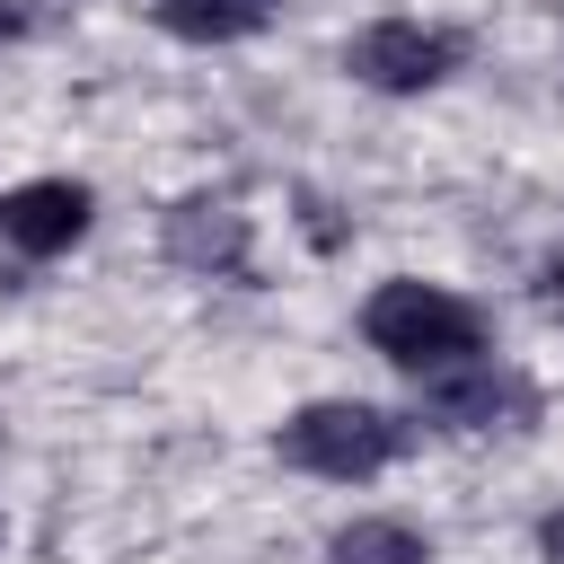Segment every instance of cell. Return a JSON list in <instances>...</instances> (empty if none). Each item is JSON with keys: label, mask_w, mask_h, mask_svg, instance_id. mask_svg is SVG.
I'll use <instances>...</instances> for the list:
<instances>
[{"label": "cell", "mask_w": 564, "mask_h": 564, "mask_svg": "<svg viewBox=\"0 0 564 564\" xmlns=\"http://www.w3.org/2000/svg\"><path fill=\"white\" fill-rule=\"evenodd\" d=\"M361 344H370L379 361L414 370V379H441V370H458V361H485V308L458 300V291H441V282L397 273V282H379V291L361 300Z\"/></svg>", "instance_id": "cell-1"}, {"label": "cell", "mask_w": 564, "mask_h": 564, "mask_svg": "<svg viewBox=\"0 0 564 564\" xmlns=\"http://www.w3.org/2000/svg\"><path fill=\"white\" fill-rule=\"evenodd\" d=\"M273 449L282 467L300 476H326V485H370L379 467H397L414 449V423L388 414V405H361V397H317L300 414L273 423Z\"/></svg>", "instance_id": "cell-2"}, {"label": "cell", "mask_w": 564, "mask_h": 564, "mask_svg": "<svg viewBox=\"0 0 564 564\" xmlns=\"http://www.w3.org/2000/svg\"><path fill=\"white\" fill-rule=\"evenodd\" d=\"M458 62H467V44H458L449 26H423V18H370V26L344 44V70H352L361 88H379V97H423V88H441Z\"/></svg>", "instance_id": "cell-3"}, {"label": "cell", "mask_w": 564, "mask_h": 564, "mask_svg": "<svg viewBox=\"0 0 564 564\" xmlns=\"http://www.w3.org/2000/svg\"><path fill=\"white\" fill-rule=\"evenodd\" d=\"M159 256L194 282H256V229L229 194H176L159 212Z\"/></svg>", "instance_id": "cell-4"}, {"label": "cell", "mask_w": 564, "mask_h": 564, "mask_svg": "<svg viewBox=\"0 0 564 564\" xmlns=\"http://www.w3.org/2000/svg\"><path fill=\"white\" fill-rule=\"evenodd\" d=\"M423 414L441 432H529L538 423V388L511 370V361H458L441 379H423Z\"/></svg>", "instance_id": "cell-5"}, {"label": "cell", "mask_w": 564, "mask_h": 564, "mask_svg": "<svg viewBox=\"0 0 564 564\" xmlns=\"http://www.w3.org/2000/svg\"><path fill=\"white\" fill-rule=\"evenodd\" d=\"M88 220H97V194L79 176H26L0 194V247H18V256H70L88 238Z\"/></svg>", "instance_id": "cell-6"}, {"label": "cell", "mask_w": 564, "mask_h": 564, "mask_svg": "<svg viewBox=\"0 0 564 564\" xmlns=\"http://www.w3.org/2000/svg\"><path fill=\"white\" fill-rule=\"evenodd\" d=\"M150 18L176 44H247L282 18V0H150Z\"/></svg>", "instance_id": "cell-7"}, {"label": "cell", "mask_w": 564, "mask_h": 564, "mask_svg": "<svg viewBox=\"0 0 564 564\" xmlns=\"http://www.w3.org/2000/svg\"><path fill=\"white\" fill-rule=\"evenodd\" d=\"M326 564H432V538L414 520H344L326 538Z\"/></svg>", "instance_id": "cell-8"}, {"label": "cell", "mask_w": 564, "mask_h": 564, "mask_svg": "<svg viewBox=\"0 0 564 564\" xmlns=\"http://www.w3.org/2000/svg\"><path fill=\"white\" fill-rule=\"evenodd\" d=\"M538 555H546V564H564V502L538 520Z\"/></svg>", "instance_id": "cell-9"}, {"label": "cell", "mask_w": 564, "mask_h": 564, "mask_svg": "<svg viewBox=\"0 0 564 564\" xmlns=\"http://www.w3.org/2000/svg\"><path fill=\"white\" fill-rule=\"evenodd\" d=\"M538 300H564V256H546V264H538Z\"/></svg>", "instance_id": "cell-10"}, {"label": "cell", "mask_w": 564, "mask_h": 564, "mask_svg": "<svg viewBox=\"0 0 564 564\" xmlns=\"http://www.w3.org/2000/svg\"><path fill=\"white\" fill-rule=\"evenodd\" d=\"M18 35H26V9H18V0H0V44H18Z\"/></svg>", "instance_id": "cell-11"}, {"label": "cell", "mask_w": 564, "mask_h": 564, "mask_svg": "<svg viewBox=\"0 0 564 564\" xmlns=\"http://www.w3.org/2000/svg\"><path fill=\"white\" fill-rule=\"evenodd\" d=\"M0 538H9V520H0Z\"/></svg>", "instance_id": "cell-12"}]
</instances>
